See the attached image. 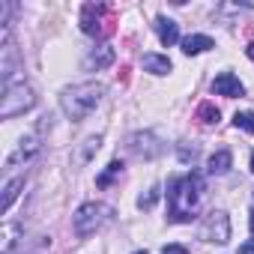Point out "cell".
<instances>
[{
    "mask_svg": "<svg viewBox=\"0 0 254 254\" xmlns=\"http://www.w3.org/2000/svg\"><path fill=\"white\" fill-rule=\"evenodd\" d=\"M162 254H189V251H186L183 245H165V248H162Z\"/></svg>",
    "mask_w": 254,
    "mask_h": 254,
    "instance_id": "cell-20",
    "label": "cell"
},
{
    "mask_svg": "<svg viewBox=\"0 0 254 254\" xmlns=\"http://www.w3.org/2000/svg\"><path fill=\"white\" fill-rule=\"evenodd\" d=\"M36 153H39V135H24V138L18 141V147L9 153L6 168H15V165H21V162H30Z\"/></svg>",
    "mask_w": 254,
    "mask_h": 254,
    "instance_id": "cell-7",
    "label": "cell"
},
{
    "mask_svg": "<svg viewBox=\"0 0 254 254\" xmlns=\"http://www.w3.org/2000/svg\"><path fill=\"white\" fill-rule=\"evenodd\" d=\"M144 69L153 72V75H168L174 66H171V60L162 57V54H147V57H144Z\"/></svg>",
    "mask_w": 254,
    "mask_h": 254,
    "instance_id": "cell-11",
    "label": "cell"
},
{
    "mask_svg": "<svg viewBox=\"0 0 254 254\" xmlns=\"http://www.w3.org/2000/svg\"><path fill=\"white\" fill-rule=\"evenodd\" d=\"M209 48H215V42H212L209 36H200V33H194V36H186V39H183V54H186V57L203 54V51H209Z\"/></svg>",
    "mask_w": 254,
    "mask_h": 254,
    "instance_id": "cell-9",
    "label": "cell"
},
{
    "mask_svg": "<svg viewBox=\"0 0 254 254\" xmlns=\"http://www.w3.org/2000/svg\"><path fill=\"white\" fill-rule=\"evenodd\" d=\"M36 105V96H33V87L24 81V78H3V102H0V117L3 120H12L24 111H30Z\"/></svg>",
    "mask_w": 254,
    "mask_h": 254,
    "instance_id": "cell-3",
    "label": "cell"
},
{
    "mask_svg": "<svg viewBox=\"0 0 254 254\" xmlns=\"http://www.w3.org/2000/svg\"><path fill=\"white\" fill-rule=\"evenodd\" d=\"M197 236H200L203 242H218V245H224V242L230 239V218H227L221 209L206 212V215H203V221H200Z\"/></svg>",
    "mask_w": 254,
    "mask_h": 254,
    "instance_id": "cell-5",
    "label": "cell"
},
{
    "mask_svg": "<svg viewBox=\"0 0 254 254\" xmlns=\"http://www.w3.org/2000/svg\"><path fill=\"white\" fill-rule=\"evenodd\" d=\"M218 117H221V114H218V108H215L212 102H203V105L197 108V120H200V123H206V126L218 123Z\"/></svg>",
    "mask_w": 254,
    "mask_h": 254,
    "instance_id": "cell-14",
    "label": "cell"
},
{
    "mask_svg": "<svg viewBox=\"0 0 254 254\" xmlns=\"http://www.w3.org/2000/svg\"><path fill=\"white\" fill-rule=\"evenodd\" d=\"M230 165H233V156L227 150H218V153L209 156V174H227Z\"/></svg>",
    "mask_w": 254,
    "mask_h": 254,
    "instance_id": "cell-12",
    "label": "cell"
},
{
    "mask_svg": "<svg viewBox=\"0 0 254 254\" xmlns=\"http://www.w3.org/2000/svg\"><path fill=\"white\" fill-rule=\"evenodd\" d=\"M156 30H159V39H162V45H174V42H180V27H177V21H171V18H156Z\"/></svg>",
    "mask_w": 254,
    "mask_h": 254,
    "instance_id": "cell-10",
    "label": "cell"
},
{
    "mask_svg": "<svg viewBox=\"0 0 254 254\" xmlns=\"http://www.w3.org/2000/svg\"><path fill=\"white\" fill-rule=\"evenodd\" d=\"M15 233H18V227H15V224H6V227H3V248H0V254H12Z\"/></svg>",
    "mask_w": 254,
    "mask_h": 254,
    "instance_id": "cell-16",
    "label": "cell"
},
{
    "mask_svg": "<svg viewBox=\"0 0 254 254\" xmlns=\"http://www.w3.org/2000/svg\"><path fill=\"white\" fill-rule=\"evenodd\" d=\"M108 218H111V206L90 200V203L78 206V212L72 215V227H75L78 236H90V233H96Z\"/></svg>",
    "mask_w": 254,
    "mask_h": 254,
    "instance_id": "cell-4",
    "label": "cell"
},
{
    "mask_svg": "<svg viewBox=\"0 0 254 254\" xmlns=\"http://www.w3.org/2000/svg\"><path fill=\"white\" fill-rule=\"evenodd\" d=\"M251 171H254V153H251Z\"/></svg>",
    "mask_w": 254,
    "mask_h": 254,
    "instance_id": "cell-24",
    "label": "cell"
},
{
    "mask_svg": "<svg viewBox=\"0 0 254 254\" xmlns=\"http://www.w3.org/2000/svg\"><path fill=\"white\" fill-rule=\"evenodd\" d=\"M248 57H251V60H254V42H251V45H248Z\"/></svg>",
    "mask_w": 254,
    "mask_h": 254,
    "instance_id": "cell-22",
    "label": "cell"
},
{
    "mask_svg": "<svg viewBox=\"0 0 254 254\" xmlns=\"http://www.w3.org/2000/svg\"><path fill=\"white\" fill-rule=\"evenodd\" d=\"M111 9L108 6H102V3H87L84 9H81V30L84 33H90V36H102V33H108L111 27Z\"/></svg>",
    "mask_w": 254,
    "mask_h": 254,
    "instance_id": "cell-6",
    "label": "cell"
},
{
    "mask_svg": "<svg viewBox=\"0 0 254 254\" xmlns=\"http://www.w3.org/2000/svg\"><path fill=\"white\" fill-rule=\"evenodd\" d=\"M239 254H254V239L245 242V245H239Z\"/></svg>",
    "mask_w": 254,
    "mask_h": 254,
    "instance_id": "cell-21",
    "label": "cell"
},
{
    "mask_svg": "<svg viewBox=\"0 0 254 254\" xmlns=\"http://www.w3.org/2000/svg\"><path fill=\"white\" fill-rule=\"evenodd\" d=\"M135 254H147V251H135Z\"/></svg>",
    "mask_w": 254,
    "mask_h": 254,
    "instance_id": "cell-25",
    "label": "cell"
},
{
    "mask_svg": "<svg viewBox=\"0 0 254 254\" xmlns=\"http://www.w3.org/2000/svg\"><path fill=\"white\" fill-rule=\"evenodd\" d=\"M248 224H251V233H254V209H251V221Z\"/></svg>",
    "mask_w": 254,
    "mask_h": 254,
    "instance_id": "cell-23",
    "label": "cell"
},
{
    "mask_svg": "<svg viewBox=\"0 0 254 254\" xmlns=\"http://www.w3.org/2000/svg\"><path fill=\"white\" fill-rule=\"evenodd\" d=\"M24 186V180L21 177H15V180H9L6 186H3V209H9L12 206V200L18 197V189Z\"/></svg>",
    "mask_w": 254,
    "mask_h": 254,
    "instance_id": "cell-13",
    "label": "cell"
},
{
    "mask_svg": "<svg viewBox=\"0 0 254 254\" xmlns=\"http://www.w3.org/2000/svg\"><path fill=\"white\" fill-rule=\"evenodd\" d=\"M156 200H159V189L153 186V189H150L147 194H141V200H138V206H141V209H150V206H153Z\"/></svg>",
    "mask_w": 254,
    "mask_h": 254,
    "instance_id": "cell-19",
    "label": "cell"
},
{
    "mask_svg": "<svg viewBox=\"0 0 254 254\" xmlns=\"http://www.w3.org/2000/svg\"><path fill=\"white\" fill-rule=\"evenodd\" d=\"M111 60H114V51H111V48H108V45H105V48H102V51H99V54H96V51H93V57H90V63H96V69H102V66H108V63H111Z\"/></svg>",
    "mask_w": 254,
    "mask_h": 254,
    "instance_id": "cell-18",
    "label": "cell"
},
{
    "mask_svg": "<svg viewBox=\"0 0 254 254\" xmlns=\"http://www.w3.org/2000/svg\"><path fill=\"white\" fill-rule=\"evenodd\" d=\"M233 126H236V129H245L248 135H254V114L251 111H239L233 117Z\"/></svg>",
    "mask_w": 254,
    "mask_h": 254,
    "instance_id": "cell-15",
    "label": "cell"
},
{
    "mask_svg": "<svg viewBox=\"0 0 254 254\" xmlns=\"http://www.w3.org/2000/svg\"><path fill=\"white\" fill-rule=\"evenodd\" d=\"M117 174H123V162H111V165H108V171H105V174H102V177H99L96 183H99V186L105 189V186H108V183H111V180H114Z\"/></svg>",
    "mask_w": 254,
    "mask_h": 254,
    "instance_id": "cell-17",
    "label": "cell"
},
{
    "mask_svg": "<svg viewBox=\"0 0 254 254\" xmlns=\"http://www.w3.org/2000/svg\"><path fill=\"white\" fill-rule=\"evenodd\" d=\"M102 93H105V87H102L99 81L75 84V87L63 90L60 105H63V111H66L69 120H84V117H90V114L96 111V105L102 102Z\"/></svg>",
    "mask_w": 254,
    "mask_h": 254,
    "instance_id": "cell-2",
    "label": "cell"
},
{
    "mask_svg": "<svg viewBox=\"0 0 254 254\" xmlns=\"http://www.w3.org/2000/svg\"><path fill=\"white\" fill-rule=\"evenodd\" d=\"M212 93H215V96L236 99V96H245V87H242V81H239L233 72H221V75H215V81H212Z\"/></svg>",
    "mask_w": 254,
    "mask_h": 254,
    "instance_id": "cell-8",
    "label": "cell"
},
{
    "mask_svg": "<svg viewBox=\"0 0 254 254\" xmlns=\"http://www.w3.org/2000/svg\"><path fill=\"white\" fill-rule=\"evenodd\" d=\"M203 197V180L200 174H186L168 186V215L171 221H191Z\"/></svg>",
    "mask_w": 254,
    "mask_h": 254,
    "instance_id": "cell-1",
    "label": "cell"
}]
</instances>
